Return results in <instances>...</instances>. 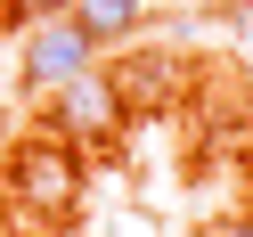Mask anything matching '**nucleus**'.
Instances as JSON below:
<instances>
[{
  "instance_id": "nucleus-1",
  "label": "nucleus",
  "mask_w": 253,
  "mask_h": 237,
  "mask_svg": "<svg viewBox=\"0 0 253 237\" xmlns=\"http://www.w3.org/2000/svg\"><path fill=\"white\" fill-rule=\"evenodd\" d=\"M82 155H74V139L57 131H25L17 147H8V164H0V196H17L33 221H74L82 213Z\"/></svg>"
},
{
  "instance_id": "nucleus-2",
  "label": "nucleus",
  "mask_w": 253,
  "mask_h": 237,
  "mask_svg": "<svg viewBox=\"0 0 253 237\" xmlns=\"http://www.w3.org/2000/svg\"><path fill=\"white\" fill-rule=\"evenodd\" d=\"M98 66V41L82 33L74 17H41L33 33H25V90H41V98H57L66 82H82V74Z\"/></svg>"
},
{
  "instance_id": "nucleus-3",
  "label": "nucleus",
  "mask_w": 253,
  "mask_h": 237,
  "mask_svg": "<svg viewBox=\"0 0 253 237\" xmlns=\"http://www.w3.org/2000/svg\"><path fill=\"white\" fill-rule=\"evenodd\" d=\"M106 90L123 98V115H155V106H171V90H180V66H171L164 49H131L106 66Z\"/></svg>"
},
{
  "instance_id": "nucleus-4",
  "label": "nucleus",
  "mask_w": 253,
  "mask_h": 237,
  "mask_svg": "<svg viewBox=\"0 0 253 237\" xmlns=\"http://www.w3.org/2000/svg\"><path fill=\"white\" fill-rule=\"evenodd\" d=\"M123 98L106 90V74H82V82L57 90V139H115L123 131Z\"/></svg>"
},
{
  "instance_id": "nucleus-5",
  "label": "nucleus",
  "mask_w": 253,
  "mask_h": 237,
  "mask_svg": "<svg viewBox=\"0 0 253 237\" xmlns=\"http://www.w3.org/2000/svg\"><path fill=\"white\" fill-rule=\"evenodd\" d=\"M66 17L82 25L90 41H131L147 25V0H66Z\"/></svg>"
},
{
  "instance_id": "nucleus-6",
  "label": "nucleus",
  "mask_w": 253,
  "mask_h": 237,
  "mask_svg": "<svg viewBox=\"0 0 253 237\" xmlns=\"http://www.w3.org/2000/svg\"><path fill=\"white\" fill-rule=\"evenodd\" d=\"M204 237H253V221H212Z\"/></svg>"
},
{
  "instance_id": "nucleus-7",
  "label": "nucleus",
  "mask_w": 253,
  "mask_h": 237,
  "mask_svg": "<svg viewBox=\"0 0 253 237\" xmlns=\"http://www.w3.org/2000/svg\"><path fill=\"white\" fill-rule=\"evenodd\" d=\"M25 8H57V17H66V0H25Z\"/></svg>"
},
{
  "instance_id": "nucleus-8",
  "label": "nucleus",
  "mask_w": 253,
  "mask_h": 237,
  "mask_svg": "<svg viewBox=\"0 0 253 237\" xmlns=\"http://www.w3.org/2000/svg\"><path fill=\"white\" fill-rule=\"evenodd\" d=\"M188 8H220V0H188Z\"/></svg>"
}]
</instances>
